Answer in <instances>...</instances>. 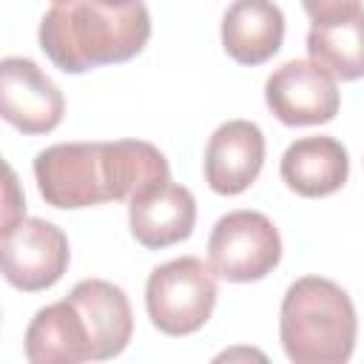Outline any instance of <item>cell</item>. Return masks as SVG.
I'll use <instances>...</instances> for the list:
<instances>
[{"label":"cell","instance_id":"cell-1","mask_svg":"<svg viewBox=\"0 0 364 364\" xmlns=\"http://www.w3.org/2000/svg\"><path fill=\"white\" fill-rule=\"evenodd\" d=\"M34 179L46 205L77 210L102 202H131L139 191L171 182V165L145 139L60 142L34 156Z\"/></svg>","mask_w":364,"mask_h":364},{"label":"cell","instance_id":"cell-2","mask_svg":"<svg viewBox=\"0 0 364 364\" xmlns=\"http://www.w3.org/2000/svg\"><path fill=\"white\" fill-rule=\"evenodd\" d=\"M37 37L60 71L85 74L136 57L151 37V14L145 3L114 9L97 0H68L43 14Z\"/></svg>","mask_w":364,"mask_h":364},{"label":"cell","instance_id":"cell-3","mask_svg":"<svg viewBox=\"0 0 364 364\" xmlns=\"http://www.w3.org/2000/svg\"><path fill=\"white\" fill-rule=\"evenodd\" d=\"M279 336L296 364H344L358 336L353 299L330 279H296L282 299Z\"/></svg>","mask_w":364,"mask_h":364},{"label":"cell","instance_id":"cell-4","mask_svg":"<svg viewBox=\"0 0 364 364\" xmlns=\"http://www.w3.org/2000/svg\"><path fill=\"white\" fill-rule=\"evenodd\" d=\"M216 296L213 267L196 256H182L151 270L145 284V310L159 333L191 336L208 324Z\"/></svg>","mask_w":364,"mask_h":364},{"label":"cell","instance_id":"cell-5","mask_svg":"<svg viewBox=\"0 0 364 364\" xmlns=\"http://www.w3.org/2000/svg\"><path fill=\"white\" fill-rule=\"evenodd\" d=\"M208 259L213 273L225 282H259L282 262V236L264 213L230 210L210 230Z\"/></svg>","mask_w":364,"mask_h":364},{"label":"cell","instance_id":"cell-6","mask_svg":"<svg viewBox=\"0 0 364 364\" xmlns=\"http://www.w3.org/2000/svg\"><path fill=\"white\" fill-rule=\"evenodd\" d=\"M0 259L3 279L11 287L23 293H40L63 279L71 262V250L65 233L54 222L23 216L14 228L3 230Z\"/></svg>","mask_w":364,"mask_h":364},{"label":"cell","instance_id":"cell-7","mask_svg":"<svg viewBox=\"0 0 364 364\" xmlns=\"http://www.w3.org/2000/svg\"><path fill=\"white\" fill-rule=\"evenodd\" d=\"M264 102L290 128L324 125L338 114V85L316 60H287L267 77Z\"/></svg>","mask_w":364,"mask_h":364},{"label":"cell","instance_id":"cell-8","mask_svg":"<svg viewBox=\"0 0 364 364\" xmlns=\"http://www.w3.org/2000/svg\"><path fill=\"white\" fill-rule=\"evenodd\" d=\"M65 100L54 80L28 57L0 63V117L17 131L37 136L63 122Z\"/></svg>","mask_w":364,"mask_h":364},{"label":"cell","instance_id":"cell-9","mask_svg":"<svg viewBox=\"0 0 364 364\" xmlns=\"http://www.w3.org/2000/svg\"><path fill=\"white\" fill-rule=\"evenodd\" d=\"M264 165V134L250 119L222 122L205 145V182L219 196L247 191Z\"/></svg>","mask_w":364,"mask_h":364},{"label":"cell","instance_id":"cell-10","mask_svg":"<svg viewBox=\"0 0 364 364\" xmlns=\"http://www.w3.org/2000/svg\"><path fill=\"white\" fill-rule=\"evenodd\" d=\"M131 236L148 247L162 250L193 233L196 225V199L185 185L159 182L139 191L128 202Z\"/></svg>","mask_w":364,"mask_h":364},{"label":"cell","instance_id":"cell-11","mask_svg":"<svg viewBox=\"0 0 364 364\" xmlns=\"http://www.w3.org/2000/svg\"><path fill=\"white\" fill-rule=\"evenodd\" d=\"M68 299L85 318L94 361L114 358L128 347L134 333V316L122 287L105 279H82L71 287Z\"/></svg>","mask_w":364,"mask_h":364},{"label":"cell","instance_id":"cell-12","mask_svg":"<svg viewBox=\"0 0 364 364\" xmlns=\"http://www.w3.org/2000/svg\"><path fill=\"white\" fill-rule=\"evenodd\" d=\"M279 173L293 193L304 199H321L347 182L350 156L347 148L333 136H301L282 154Z\"/></svg>","mask_w":364,"mask_h":364},{"label":"cell","instance_id":"cell-13","mask_svg":"<svg viewBox=\"0 0 364 364\" xmlns=\"http://www.w3.org/2000/svg\"><path fill=\"white\" fill-rule=\"evenodd\" d=\"M26 358L31 364H80L94 361L85 318L65 296L34 313L26 327Z\"/></svg>","mask_w":364,"mask_h":364},{"label":"cell","instance_id":"cell-14","mask_svg":"<svg viewBox=\"0 0 364 364\" xmlns=\"http://www.w3.org/2000/svg\"><path fill=\"white\" fill-rule=\"evenodd\" d=\"M284 40V14L273 0H233L222 14V46L239 65L267 63Z\"/></svg>","mask_w":364,"mask_h":364},{"label":"cell","instance_id":"cell-15","mask_svg":"<svg viewBox=\"0 0 364 364\" xmlns=\"http://www.w3.org/2000/svg\"><path fill=\"white\" fill-rule=\"evenodd\" d=\"M307 54L341 82L364 77V11L333 26H310Z\"/></svg>","mask_w":364,"mask_h":364},{"label":"cell","instance_id":"cell-16","mask_svg":"<svg viewBox=\"0 0 364 364\" xmlns=\"http://www.w3.org/2000/svg\"><path fill=\"white\" fill-rule=\"evenodd\" d=\"M313 26H333L361 11V0H301Z\"/></svg>","mask_w":364,"mask_h":364},{"label":"cell","instance_id":"cell-17","mask_svg":"<svg viewBox=\"0 0 364 364\" xmlns=\"http://www.w3.org/2000/svg\"><path fill=\"white\" fill-rule=\"evenodd\" d=\"M26 213V202L23 193L17 191V176L11 168H6V205H3V230L14 228Z\"/></svg>","mask_w":364,"mask_h":364},{"label":"cell","instance_id":"cell-18","mask_svg":"<svg viewBox=\"0 0 364 364\" xmlns=\"http://www.w3.org/2000/svg\"><path fill=\"white\" fill-rule=\"evenodd\" d=\"M102 6H114V9H125V6H134V3H142V0H97Z\"/></svg>","mask_w":364,"mask_h":364},{"label":"cell","instance_id":"cell-19","mask_svg":"<svg viewBox=\"0 0 364 364\" xmlns=\"http://www.w3.org/2000/svg\"><path fill=\"white\" fill-rule=\"evenodd\" d=\"M51 3H68V0H51Z\"/></svg>","mask_w":364,"mask_h":364}]
</instances>
